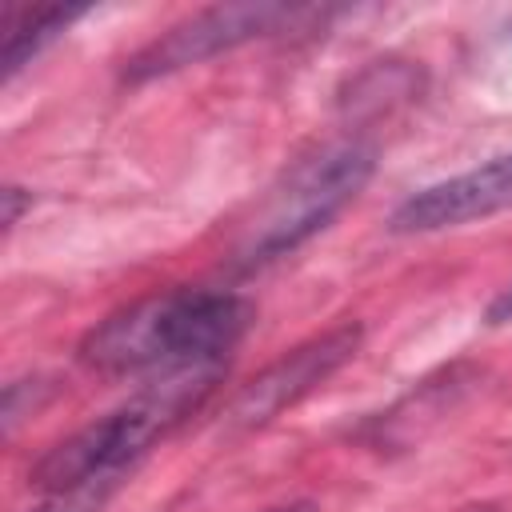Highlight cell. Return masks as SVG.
<instances>
[{"instance_id":"obj_1","label":"cell","mask_w":512,"mask_h":512,"mask_svg":"<svg viewBox=\"0 0 512 512\" xmlns=\"http://www.w3.org/2000/svg\"><path fill=\"white\" fill-rule=\"evenodd\" d=\"M256 308L236 292L172 288L152 292L80 340V360L104 376L172 372L188 364L228 360V352L252 328Z\"/></svg>"},{"instance_id":"obj_2","label":"cell","mask_w":512,"mask_h":512,"mask_svg":"<svg viewBox=\"0 0 512 512\" xmlns=\"http://www.w3.org/2000/svg\"><path fill=\"white\" fill-rule=\"evenodd\" d=\"M220 376H224V360L160 372V380L136 392L124 408L108 412L104 420L48 448L32 468V484L52 496L88 484H116V476L128 464H136L156 440H164L184 416H192L204 404V396L216 388Z\"/></svg>"},{"instance_id":"obj_3","label":"cell","mask_w":512,"mask_h":512,"mask_svg":"<svg viewBox=\"0 0 512 512\" xmlns=\"http://www.w3.org/2000/svg\"><path fill=\"white\" fill-rule=\"evenodd\" d=\"M372 168H376V152L356 140L324 148L320 156L296 164L284 176V184L264 200L236 260L244 268H260V264L300 248L308 236L328 228L344 204H352L360 196Z\"/></svg>"},{"instance_id":"obj_4","label":"cell","mask_w":512,"mask_h":512,"mask_svg":"<svg viewBox=\"0 0 512 512\" xmlns=\"http://www.w3.org/2000/svg\"><path fill=\"white\" fill-rule=\"evenodd\" d=\"M308 16L304 8H288V4H224V8H204L196 16H188L184 24L168 28L160 40H152L148 48H140L128 68L124 80H148V76H164L188 64H200L216 52H228L244 40L280 32L284 24Z\"/></svg>"},{"instance_id":"obj_5","label":"cell","mask_w":512,"mask_h":512,"mask_svg":"<svg viewBox=\"0 0 512 512\" xmlns=\"http://www.w3.org/2000/svg\"><path fill=\"white\" fill-rule=\"evenodd\" d=\"M360 324H336L312 340H304L300 348L284 352L276 364H268L252 384L240 388V396L232 400V424L256 428L268 424L272 416H280L284 408H292L296 400H304L316 384H324L340 364H348L360 348Z\"/></svg>"},{"instance_id":"obj_6","label":"cell","mask_w":512,"mask_h":512,"mask_svg":"<svg viewBox=\"0 0 512 512\" xmlns=\"http://www.w3.org/2000/svg\"><path fill=\"white\" fill-rule=\"evenodd\" d=\"M512 208V152L412 192L388 220L392 232H440Z\"/></svg>"},{"instance_id":"obj_7","label":"cell","mask_w":512,"mask_h":512,"mask_svg":"<svg viewBox=\"0 0 512 512\" xmlns=\"http://www.w3.org/2000/svg\"><path fill=\"white\" fill-rule=\"evenodd\" d=\"M80 12L84 8L76 4H4L0 8V76L12 80Z\"/></svg>"},{"instance_id":"obj_8","label":"cell","mask_w":512,"mask_h":512,"mask_svg":"<svg viewBox=\"0 0 512 512\" xmlns=\"http://www.w3.org/2000/svg\"><path fill=\"white\" fill-rule=\"evenodd\" d=\"M112 484H88V488H72V492H56L48 504H40L36 512H100L108 500Z\"/></svg>"},{"instance_id":"obj_9","label":"cell","mask_w":512,"mask_h":512,"mask_svg":"<svg viewBox=\"0 0 512 512\" xmlns=\"http://www.w3.org/2000/svg\"><path fill=\"white\" fill-rule=\"evenodd\" d=\"M0 200H4V228H12L24 208H32V192H24V188H16V184H8V188L0 192Z\"/></svg>"},{"instance_id":"obj_10","label":"cell","mask_w":512,"mask_h":512,"mask_svg":"<svg viewBox=\"0 0 512 512\" xmlns=\"http://www.w3.org/2000/svg\"><path fill=\"white\" fill-rule=\"evenodd\" d=\"M504 320H512V284L488 304V324H504Z\"/></svg>"},{"instance_id":"obj_11","label":"cell","mask_w":512,"mask_h":512,"mask_svg":"<svg viewBox=\"0 0 512 512\" xmlns=\"http://www.w3.org/2000/svg\"><path fill=\"white\" fill-rule=\"evenodd\" d=\"M264 512H320L312 500H292V504H276V508H264Z\"/></svg>"},{"instance_id":"obj_12","label":"cell","mask_w":512,"mask_h":512,"mask_svg":"<svg viewBox=\"0 0 512 512\" xmlns=\"http://www.w3.org/2000/svg\"><path fill=\"white\" fill-rule=\"evenodd\" d=\"M472 512H496V508H472Z\"/></svg>"}]
</instances>
